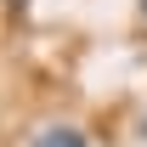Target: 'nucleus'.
Wrapping results in <instances>:
<instances>
[{
	"instance_id": "f03ea898",
	"label": "nucleus",
	"mask_w": 147,
	"mask_h": 147,
	"mask_svg": "<svg viewBox=\"0 0 147 147\" xmlns=\"http://www.w3.org/2000/svg\"><path fill=\"white\" fill-rule=\"evenodd\" d=\"M142 17H147V0H142Z\"/></svg>"
},
{
	"instance_id": "f257e3e1",
	"label": "nucleus",
	"mask_w": 147,
	"mask_h": 147,
	"mask_svg": "<svg viewBox=\"0 0 147 147\" xmlns=\"http://www.w3.org/2000/svg\"><path fill=\"white\" fill-rule=\"evenodd\" d=\"M28 147H91V142H85V130H79V125H45Z\"/></svg>"
}]
</instances>
